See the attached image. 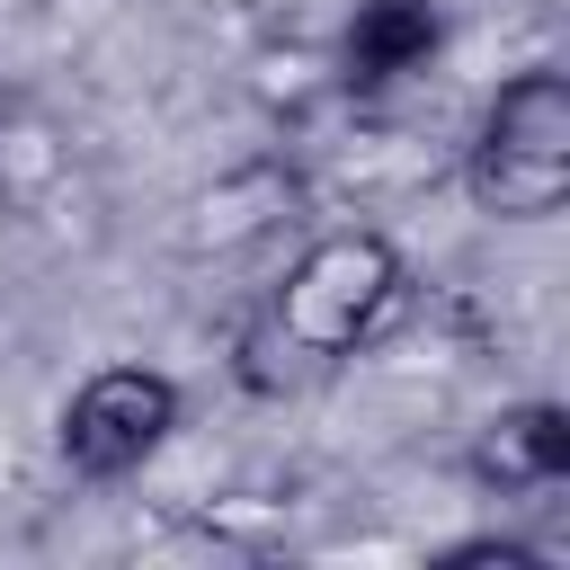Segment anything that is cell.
Returning a JSON list of instances; mask_svg holds the SVG:
<instances>
[{
    "label": "cell",
    "mask_w": 570,
    "mask_h": 570,
    "mask_svg": "<svg viewBox=\"0 0 570 570\" xmlns=\"http://www.w3.org/2000/svg\"><path fill=\"white\" fill-rule=\"evenodd\" d=\"M463 196L490 223H543L570 205V71L534 62L499 80L463 142Z\"/></svg>",
    "instance_id": "obj_1"
},
{
    "label": "cell",
    "mask_w": 570,
    "mask_h": 570,
    "mask_svg": "<svg viewBox=\"0 0 570 570\" xmlns=\"http://www.w3.org/2000/svg\"><path fill=\"white\" fill-rule=\"evenodd\" d=\"M401 285H410V267H401L392 232L347 223V232L303 240V258L285 267V285H276L258 312H267V321H276L312 365H330V356H356V347L392 321Z\"/></svg>",
    "instance_id": "obj_2"
},
{
    "label": "cell",
    "mask_w": 570,
    "mask_h": 570,
    "mask_svg": "<svg viewBox=\"0 0 570 570\" xmlns=\"http://www.w3.org/2000/svg\"><path fill=\"white\" fill-rule=\"evenodd\" d=\"M187 419V392L160 374V365H98L71 383L62 419H53V445L80 481H125L142 472Z\"/></svg>",
    "instance_id": "obj_3"
},
{
    "label": "cell",
    "mask_w": 570,
    "mask_h": 570,
    "mask_svg": "<svg viewBox=\"0 0 570 570\" xmlns=\"http://www.w3.org/2000/svg\"><path fill=\"white\" fill-rule=\"evenodd\" d=\"M463 472L499 499H525V490H552L570 481V410L561 401H508L472 428V454Z\"/></svg>",
    "instance_id": "obj_4"
},
{
    "label": "cell",
    "mask_w": 570,
    "mask_h": 570,
    "mask_svg": "<svg viewBox=\"0 0 570 570\" xmlns=\"http://www.w3.org/2000/svg\"><path fill=\"white\" fill-rule=\"evenodd\" d=\"M436 45H445V9L436 0H356V18L338 36V80L347 89H392V80L428 71Z\"/></svg>",
    "instance_id": "obj_5"
},
{
    "label": "cell",
    "mask_w": 570,
    "mask_h": 570,
    "mask_svg": "<svg viewBox=\"0 0 570 570\" xmlns=\"http://www.w3.org/2000/svg\"><path fill=\"white\" fill-rule=\"evenodd\" d=\"M294 205V178L285 169H240V178H223V187H205L196 205H187V249H240V240H258L276 214Z\"/></svg>",
    "instance_id": "obj_6"
},
{
    "label": "cell",
    "mask_w": 570,
    "mask_h": 570,
    "mask_svg": "<svg viewBox=\"0 0 570 570\" xmlns=\"http://www.w3.org/2000/svg\"><path fill=\"white\" fill-rule=\"evenodd\" d=\"M232 374H240V392H258V401H285L303 374H312V356L267 321V312H249L240 321V338H232Z\"/></svg>",
    "instance_id": "obj_7"
},
{
    "label": "cell",
    "mask_w": 570,
    "mask_h": 570,
    "mask_svg": "<svg viewBox=\"0 0 570 570\" xmlns=\"http://www.w3.org/2000/svg\"><path fill=\"white\" fill-rule=\"evenodd\" d=\"M436 561H445V570H454V561H499V570H543V552H534V543H499V534H472V543H445Z\"/></svg>",
    "instance_id": "obj_8"
}]
</instances>
